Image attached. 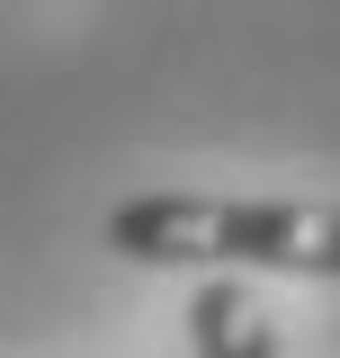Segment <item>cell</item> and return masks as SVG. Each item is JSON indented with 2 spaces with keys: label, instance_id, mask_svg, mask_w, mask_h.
<instances>
[{
  "label": "cell",
  "instance_id": "6da1fadb",
  "mask_svg": "<svg viewBox=\"0 0 340 358\" xmlns=\"http://www.w3.org/2000/svg\"><path fill=\"white\" fill-rule=\"evenodd\" d=\"M108 251L143 268H269V278H340V197H126L108 215Z\"/></svg>",
  "mask_w": 340,
  "mask_h": 358
},
{
  "label": "cell",
  "instance_id": "7a4b0ae2",
  "mask_svg": "<svg viewBox=\"0 0 340 358\" xmlns=\"http://www.w3.org/2000/svg\"><path fill=\"white\" fill-rule=\"evenodd\" d=\"M188 350L197 358H287L278 350V313L260 305L242 278H206L188 296Z\"/></svg>",
  "mask_w": 340,
  "mask_h": 358
}]
</instances>
